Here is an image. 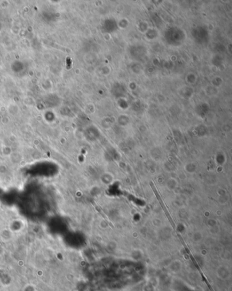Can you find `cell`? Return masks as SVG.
<instances>
[{
	"label": "cell",
	"instance_id": "1",
	"mask_svg": "<svg viewBox=\"0 0 232 291\" xmlns=\"http://www.w3.org/2000/svg\"><path fill=\"white\" fill-rule=\"evenodd\" d=\"M150 185L151 188H152V190H153V192H154V195H156V197H157V199H158V201H159V202L160 205H161V208H163V211H164V212H165V215H166V216H167V217H168V218L169 221L170 222V223H171V224H172V227H173L174 228H175V224H174V221H173V220H172V217L170 216V214H169L168 210H167V208L165 207V206L164 205V204H163V202L162 199H161V197H160V195H159V193H158L157 188H156L155 186H154V184H153V183H152V182H150Z\"/></svg>",
	"mask_w": 232,
	"mask_h": 291
},
{
	"label": "cell",
	"instance_id": "2",
	"mask_svg": "<svg viewBox=\"0 0 232 291\" xmlns=\"http://www.w3.org/2000/svg\"><path fill=\"white\" fill-rule=\"evenodd\" d=\"M66 63H67V69H70L72 67V61L70 57H68L66 59Z\"/></svg>",
	"mask_w": 232,
	"mask_h": 291
}]
</instances>
